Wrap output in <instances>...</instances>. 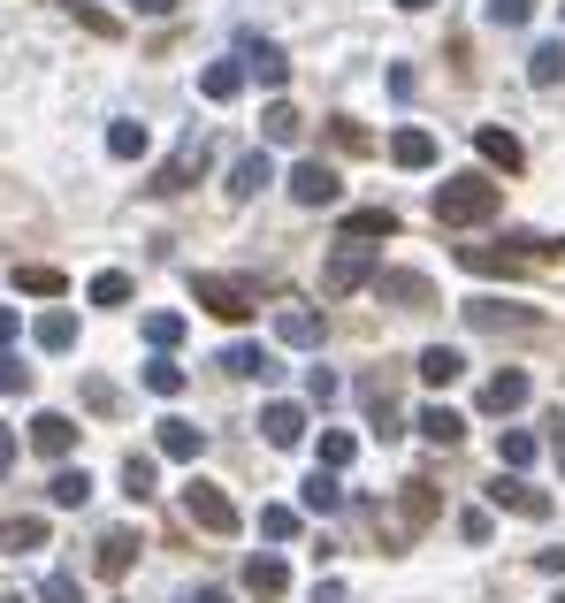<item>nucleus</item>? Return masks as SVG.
<instances>
[{"label":"nucleus","mask_w":565,"mask_h":603,"mask_svg":"<svg viewBox=\"0 0 565 603\" xmlns=\"http://www.w3.org/2000/svg\"><path fill=\"white\" fill-rule=\"evenodd\" d=\"M528 77H535V85H543V92H551V85H558V77H565V38H543V46H535V54H528Z\"/></svg>","instance_id":"22"},{"label":"nucleus","mask_w":565,"mask_h":603,"mask_svg":"<svg viewBox=\"0 0 565 603\" xmlns=\"http://www.w3.org/2000/svg\"><path fill=\"white\" fill-rule=\"evenodd\" d=\"M160 458H199V428L191 421H160Z\"/></svg>","instance_id":"25"},{"label":"nucleus","mask_w":565,"mask_h":603,"mask_svg":"<svg viewBox=\"0 0 565 603\" xmlns=\"http://www.w3.org/2000/svg\"><path fill=\"white\" fill-rule=\"evenodd\" d=\"M222 367H230V375H261V382L282 375V359L268 351V344H230V351H222Z\"/></svg>","instance_id":"14"},{"label":"nucleus","mask_w":565,"mask_h":603,"mask_svg":"<svg viewBox=\"0 0 565 603\" xmlns=\"http://www.w3.org/2000/svg\"><path fill=\"white\" fill-rule=\"evenodd\" d=\"M375 299H398V305H435V283L413 276V268H390V276H375Z\"/></svg>","instance_id":"8"},{"label":"nucleus","mask_w":565,"mask_h":603,"mask_svg":"<svg viewBox=\"0 0 565 603\" xmlns=\"http://www.w3.org/2000/svg\"><path fill=\"white\" fill-rule=\"evenodd\" d=\"M505 206V183H489V176H451V183H435V222H451V230H474V222H489Z\"/></svg>","instance_id":"1"},{"label":"nucleus","mask_w":565,"mask_h":603,"mask_svg":"<svg viewBox=\"0 0 565 603\" xmlns=\"http://www.w3.org/2000/svg\"><path fill=\"white\" fill-rule=\"evenodd\" d=\"M276 336H282V344H298V351H313V344H321V313L282 305V313H276Z\"/></svg>","instance_id":"15"},{"label":"nucleus","mask_w":565,"mask_h":603,"mask_svg":"<svg viewBox=\"0 0 565 603\" xmlns=\"http://www.w3.org/2000/svg\"><path fill=\"white\" fill-rule=\"evenodd\" d=\"M85 405H92V413H115V382L92 375V382H85Z\"/></svg>","instance_id":"46"},{"label":"nucleus","mask_w":565,"mask_h":603,"mask_svg":"<svg viewBox=\"0 0 565 603\" xmlns=\"http://www.w3.org/2000/svg\"><path fill=\"white\" fill-rule=\"evenodd\" d=\"M261 131H268L276 146H290V138H298V108H290V100H276V108L261 115Z\"/></svg>","instance_id":"32"},{"label":"nucleus","mask_w":565,"mask_h":603,"mask_svg":"<svg viewBox=\"0 0 565 603\" xmlns=\"http://www.w3.org/2000/svg\"><path fill=\"white\" fill-rule=\"evenodd\" d=\"M131 550H139V543H131L123 527H115V535H100V573H131Z\"/></svg>","instance_id":"30"},{"label":"nucleus","mask_w":565,"mask_h":603,"mask_svg":"<svg viewBox=\"0 0 565 603\" xmlns=\"http://www.w3.org/2000/svg\"><path fill=\"white\" fill-rule=\"evenodd\" d=\"M38 344H46V351H69V344H77V313H46V321H38Z\"/></svg>","instance_id":"27"},{"label":"nucleus","mask_w":565,"mask_h":603,"mask_svg":"<svg viewBox=\"0 0 565 603\" xmlns=\"http://www.w3.org/2000/svg\"><path fill=\"white\" fill-rule=\"evenodd\" d=\"M352 451H359V444H352L344 428H329V436H321V466H352Z\"/></svg>","instance_id":"43"},{"label":"nucleus","mask_w":565,"mask_h":603,"mask_svg":"<svg viewBox=\"0 0 565 603\" xmlns=\"http://www.w3.org/2000/svg\"><path fill=\"white\" fill-rule=\"evenodd\" d=\"M191 603H230V596H222V589H199V596H191Z\"/></svg>","instance_id":"52"},{"label":"nucleus","mask_w":565,"mask_h":603,"mask_svg":"<svg viewBox=\"0 0 565 603\" xmlns=\"http://www.w3.org/2000/svg\"><path fill=\"white\" fill-rule=\"evenodd\" d=\"M46 543V520H8L0 527V550H38Z\"/></svg>","instance_id":"29"},{"label":"nucleus","mask_w":565,"mask_h":603,"mask_svg":"<svg viewBox=\"0 0 565 603\" xmlns=\"http://www.w3.org/2000/svg\"><path fill=\"white\" fill-rule=\"evenodd\" d=\"M535 15V0H489V23H505V31H520Z\"/></svg>","instance_id":"41"},{"label":"nucleus","mask_w":565,"mask_h":603,"mask_svg":"<svg viewBox=\"0 0 565 603\" xmlns=\"http://www.w3.org/2000/svg\"><path fill=\"white\" fill-rule=\"evenodd\" d=\"M245 69H253L268 92H282V85H290V54H282L276 38H253V46H245Z\"/></svg>","instance_id":"7"},{"label":"nucleus","mask_w":565,"mask_h":603,"mask_svg":"<svg viewBox=\"0 0 565 603\" xmlns=\"http://www.w3.org/2000/svg\"><path fill=\"white\" fill-rule=\"evenodd\" d=\"M474 146H481L489 168H505V176L520 168V138H512V131H497V123H481V131H474Z\"/></svg>","instance_id":"17"},{"label":"nucleus","mask_w":565,"mask_h":603,"mask_svg":"<svg viewBox=\"0 0 565 603\" xmlns=\"http://www.w3.org/2000/svg\"><path fill=\"white\" fill-rule=\"evenodd\" d=\"M336 191H344V183H336L329 160H298V168H290V199H298V206H336Z\"/></svg>","instance_id":"6"},{"label":"nucleus","mask_w":565,"mask_h":603,"mask_svg":"<svg viewBox=\"0 0 565 603\" xmlns=\"http://www.w3.org/2000/svg\"><path fill=\"white\" fill-rule=\"evenodd\" d=\"M245 589H253V596H282V589H290L282 558H253V566H245Z\"/></svg>","instance_id":"24"},{"label":"nucleus","mask_w":565,"mask_h":603,"mask_svg":"<svg viewBox=\"0 0 565 603\" xmlns=\"http://www.w3.org/2000/svg\"><path fill=\"white\" fill-rule=\"evenodd\" d=\"M398 8H406V15H421V8H428V0H398Z\"/></svg>","instance_id":"53"},{"label":"nucleus","mask_w":565,"mask_h":603,"mask_svg":"<svg viewBox=\"0 0 565 603\" xmlns=\"http://www.w3.org/2000/svg\"><path fill=\"white\" fill-rule=\"evenodd\" d=\"M344 237H398V214L390 206H359V214H344Z\"/></svg>","instance_id":"23"},{"label":"nucleus","mask_w":565,"mask_h":603,"mask_svg":"<svg viewBox=\"0 0 565 603\" xmlns=\"http://www.w3.org/2000/svg\"><path fill=\"white\" fill-rule=\"evenodd\" d=\"M38 596H46V603H85V589H77V573H46V581H38Z\"/></svg>","instance_id":"40"},{"label":"nucleus","mask_w":565,"mask_h":603,"mask_svg":"<svg viewBox=\"0 0 565 603\" xmlns=\"http://www.w3.org/2000/svg\"><path fill=\"white\" fill-rule=\"evenodd\" d=\"M8 473H15V436L0 428V481H8Z\"/></svg>","instance_id":"47"},{"label":"nucleus","mask_w":565,"mask_h":603,"mask_svg":"<svg viewBox=\"0 0 565 603\" xmlns=\"http://www.w3.org/2000/svg\"><path fill=\"white\" fill-rule=\"evenodd\" d=\"M23 390H31V367H23V359H8V351H0V398H23Z\"/></svg>","instance_id":"42"},{"label":"nucleus","mask_w":565,"mask_h":603,"mask_svg":"<svg viewBox=\"0 0 565 603\" xmlns=\"http://www.w3.org/2000/svg\"><path fill=\"white\" fill-rule=\"evenodd\" d=\"M145 390H153V398H176V390H184V367H176V359H145Z\"/></svg>","instance_id":"28"},{"label":"nucleus","mask_w":565,"mask_h":603,"mask_svg":"<svg viewBox=\"0 0 565 603\" xmlns=\"http://www.w3.org/2000/svg\"><path fill=\"white\" fill-rule=\"evenodd\" d=\"M108 153H115V160H139L145 153V123H115V131H108Z\"/></svg>","instance_id":"35"},{"label":"nucleus","mask_w":565,"mask_h":603,"mask_svg":"<svg viewBox=\"0 0 565 603\" xmlns=\"http://www.w3.org/2000/svg\"><path fill=\"white\" fill-rule=\"evenodd\" d=\"M489 496H497V504H512L520 520H551V496H543V489H528L520 473H512V481L497 473V489H489Z\"/></svg>","instance_id":"11"},{"label":"nucleus","mask_w":565,"mask_h":603,"mask_svg":"<svg viewBox=\"0 0 565 603\" xmlns=\"http://www.w3.org/2000/svg\"><path fill=\"white\" fill-rule=\"evenodd\" d=\"M375 276H383V268H375V245H359V237H352V245L321 268V291H359V283H375Z\"/></svg>","instance_id":"3"},{"label":"nucleus","mask_w":565,"mask_h":603,"mask_svg":"<svg viewBox=\"0 0 565 603\" xmlns=\"http://www.w3.org/2000/svg\"><path fill=\"white\" fill-rule=\"evenodd\" d=\"M306 398H313V405H329V398H336V375H329V367H313V375H306Z\"/></svg>","instance_id":"45"},{"label":"nucleus","mask_w":565,"mask_h":603,"mask_svg":"<svg viewBox=\"0 0 565 603\" xmlns=\"http://www.w3.org/2000/svg\"><path fill=\"white\" fill-rule=\"evenodd\" d=\"M543 573H565V550H543Z\"/></svg>","instance_id":"51"},{"label":"nucleus","mask_w":565,"mask_h":603,"mask_svg":"<svg viewBox=\"0 0 565 603\" xmlns=\"http://www.w3.org/2000/svg\"><path fill=\"white\" fill-rule=\"evenodd\" d=\"M268 183H276V160H268V153H245V160L230 168V191H237V199H253V191H268Z\"/></svg>","instance_id":"18"},{"label":"nucleus","mask_w":565,"mask_h":603,"mask_svg":"<svg viewBox=\"0 0 565 603\" xmlns=\"http://www.w3.org/2000/svg\"><path fill=\"white\" fill-rule=\"evenodd\" d=\"M458 375H466V351H458V344H428L421 351V382L443 390V382H458Z\"/></svg>","instance_id":"16"},{"label":"nucleus","mask_w":565,"mask_h":603,"mask_svg":"<svg viewBox=\"0 0 565 603\" xmlns=\"http://www.w3.org/2000/svg\"><path fill=\"white\" fill-rule=\"evenodd\" d=\"M551 451L565 458V413H558V421H551Z\"/></svg>","instance_id":"50"},{"label":"nucleus","mask_w":565,"mask_h":603,"mask_svg":"<svg viewBox=\"0 0 565 603\" xmlns=\"http://www.w3.org/2000/svg\"><path fill=\"white\" fill-rule=\"evenodd\" d=\"M46 496H54V504H85V496H92V473H85V466H62Z\"/></svg>","instance_id":"26"},{"label":"nucleus","mask_w":565,"mask_h":603,"mask_svg":"<svg viewBox=\"0 0 565 603\" xmlns=\"http://www.w3.org/2000/svg\"><path fill=\"white\" fill-rule=\"evenodd\" d=\"M528 398H535V390H528V375H520V367L489 375V390H481V405H489V413H520Z\"/></svg>","instance_id":"10"},{"label":"nucleus","mask_w":565,"mask_h":603,"mask_svg":"<svg viewBox=\"0 0 565 603\" xmlns=\"http://www.w3.org/2000/svg\"><path fill=\"white\" fill-rule=\"evenodd\" d=\"M558 603H565V596H558Z\"/></svg>","instance_id":"55"},{"label":"nucleus","mask_w":565,"mask_h":603,"mask_svg":"<svg viewBox=\"0 0 565 603\" xmlns=\"http://www.w3.org/2000/svg\"><path fill=\"white\" fill-rule=\"evenodd\" d=\"M466 321H474V328H535L543 313H528V305H505V299H474V305H466Z\"/></svg>","instance_id":"9"},{"label":"nucleus","mask_w":565,"mask_h":603,"mask_svg":"<svg viewBox=\"0 0 565 603\" xmlns=\"http://www.w3.org/2000/svg\"><path fill=\"white\" fill-rule=\"evenodd\" d=\"M199 92H207L214 108L237 100V92H245V62H207V69H199Z\"/></svg>","instance_id":"13"},{"label":"nucleus","mask_w":565,"mask_h":603,"mask_svg":"<svg viewBox=\"0 0 565 603\" xmlns=\"http://www.w3.org/2000/svg\"><path fill=\"white\" fill-rule=\"evenodd\" d=\"M261 535H276V543H290V535H298V512H282V504H268V512H261Z\"/></svg>","instance_id":"44"},{"label":"nucleus","mask_w":565,"mask_h":603,"mask_svg":"<svg viewBox=\"0 0 565 603\" xmlns=\"http://www.w3.org/2000/svg\"><path fill=\"white\" fill-rule=\"evenodd\" d=\"M8 344H15V313L0 305V351H8Z\"/></svg>","instance_id":"48"},{"label":"nucleus","mask_w":565,"mask_h":603,"mask_svg":"<svg viewBox=\"0 0 565 603\" xmlns=\"http://www.w3.org/2000/svg\"><path fill=\"white\" fill-rule=\"evenodd\" d=\"M131 8H139V15H168L176 0H131Z\"/></svg>","instance_id":"49"},{"label":"nucleus","mask_w":565,"mask_h":603,"mask_svg":"<svg viewBox=\"0 0 565 603\" xmlns=\"http://www.w3.org/2000/svg\"><path fill=\"white\" fill-rule=\"evenodd\" d=\"M261 428H268V444H276V451H290V444L306 436V413H298V405H268V413H261Z\"/></svg>","instance_id":"19"},{"label":"nucleus","mask_w":565,"mask_h":603,"mask_svg":"<svg viewBox=\"0 0 565 603\" xmlns=\"http://www.w3.org/2000/svg\"><path fill=\"white\" fill-rule=\"evenodd\" d=\"M31 444H38L46 458H69V444H77V421H69V413H38V421H31Z\"/></svg>","instance_id":"12"},{"label":"nucleus","mask_w":565,"mask_h":603,"mask_svg":"<svg viewBox=\"0 0 565 603\" xmlns=\"http://www.w3.org/2000/svg\"><path fill=\"white\" fill-rule=\"evenodd\" d=\"M421 436H428V444H458V436H466V413H451V405H421Z\"/></svg>","instance_id":"21"},{"label":"nucleus","mask_w":565,"mask_h":603,"mask_svg":"<svg viewBox=\"0 0 565 603\" xmlns=\"http://www.w3.org/2000/svg\"><path fill=\"white\" fill-rule=\"evenodd\" d=\"M336 504H344V489H336L329 473H313V481H306V512H336Z\"/></svg>","instance_id":"38"},{"label":"nucleus","mask_w":565,"mask_h":603,"mask_svg":"<svg viewBox=\"0 0 565 603\" xmlns=\"http://www.w3.org/2000/svg\"><path fill=\"white\" fill-rule=\"evenodd\" d=\"M191 291H199L207 313H222V321H245L253 313V283H237V276H199Z\"/></svg>","instance_id":"5"},{"label":"nucleus","mask_w":565,"mask_h":603,"mask_svg":"<svg viewBox=\"0 0 565 603\" xmlns=\"http://www.w3.org/2000/svg\"><path fill=\"white\" fill-rule=\"evenodd\" d=\"M123 299H131V276H123V268L92 276V305H123Z\"/></svg>","instance_id":"36"},{"label":"nucleus","mask_w":565,"mask_h":603,"mask_svg":"<svg viewBox=\"0 0 565 603\" xmlns=\"http://www.w3.org/2000/svg\"><path fill=\"white\" fill-rule=\"evenodd\" d=\"M199 168H207V138L191 131L184 146H176V153H168V160H160V168H153V183H145V191H160V199H168V191H184V183H191Z\"/></svg>","instance_id":"4"},{"label":"nucleus","mask_w":565,"mask_h":603,"mask_svg":"<svg viewBox=\"0 0 565 603\" xmlns=\"http://www.w3.org/2000/svg\"><path fill=\"white\" fill-rule=\"evenodd\" d=\"M15 291H31V299H54V291H62V276L31 260V268H15Z\"/></svg>","instance_id":"33"},{"label":"nucleus","mask_w":565,"mask_h":603,"mask_svg":"<svg viewBox=\"0 0 565 603\" xmlns=\"http://www.w3.org/2000/svg\"><path fill=\"white\" fill-rule=\"evenodd\" d=\"M406 520H413V527L435 520V489H428V481H406Z\"/></svg>","instance_id":"37"},{"label":"nucleus","mask_w":565,"mask_h":603,"mask_svg":"<svg viewBox=\"0 0 565 603\" xmlns=\"http://www.w3.org/2000/svg\"><path fill=\"white\" fill-rule=\"evenodd\" d=\"M8 603H23V596H8Z\"/></svg>","instance_id":"54"},{"label":"nucleus","mask_w":565,"mask_h":603,"mask_svg":"<svg viewBox=\"0 0 565 603\" xmlns=\"http://www.w3.org/2000/svg\"><path fill=\"white\" fill-rule=\"evenodd\" d=\"M184 512H191V527H207V535H237V504L214 489V481H184Z\"/></svg>","instance_id":"2"},{"label":"nucleus","mask_w":565,"mask_h":603,"mask_svg":"<svg viewBox=\"0 0 565 603\" xmlns=\"http://www.w3.org/2000/svg\"><path fill=\"white\" fill-rule=\"evenodd\" d=\"M176 336H184V313H145V344L153 351H168Z\"/></svg>","instance_id":"34"},{"label":"nucleus","mask_w":565,"mask_h":603,"mask_svg":"<svg viewBox=\"0 0 565 603\" xmlns=\"http://www.w3.org/2000/svg\"><path fill=\"white\" fill-rule=\"evenodd\" d=\"M123 489H131V504H145V496H153V458H145V451L123 458Z\"/></svg>","instance_id":"31"},{"label":"nucleus","mask_w":565,"mask_h":603,"mask_svg":"<svg viewBox=\"0 0 565 603\" xmlns=\"http://www.w3.org/2000/svg\"><path fill=\"white\" fill-rule=\"evenodd\" d=\"M497 458H505V466H535V436H520V428L497 436Z\"/></svg>","instance_id":"39"},{"label":"nucleus","mask_w":565,"mask_h":603,"mask_svg":"<svg viewBox=\"0 0 565 603\" xmlns=\"http://www.w3.org/2000/svg\"><path fill=\"white\" fill-rule=\"evenodd\" d=\"M390 160H398V168H428V160H435V138H428V131H413V123H406V131L390 138Z\"/></svg>","instance_id":"20"}]
</instances>
